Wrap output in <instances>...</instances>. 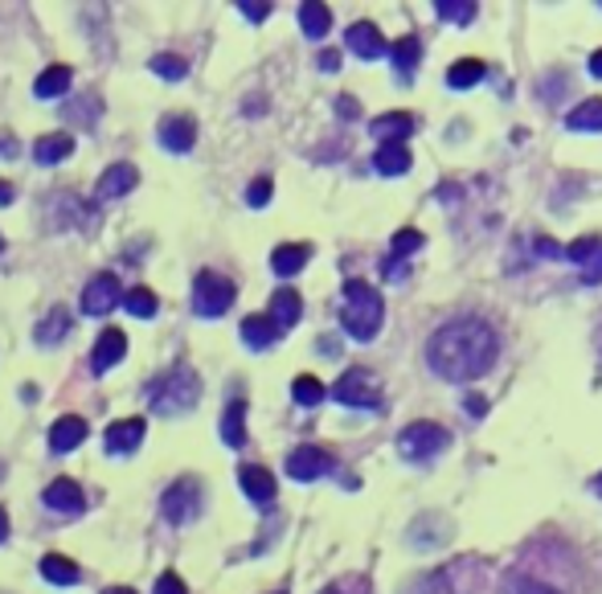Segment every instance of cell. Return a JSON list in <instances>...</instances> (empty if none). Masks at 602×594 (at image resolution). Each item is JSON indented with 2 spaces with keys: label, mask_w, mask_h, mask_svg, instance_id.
Returning a JSON list of instances; mask_svg holds the SVG:
<instances>
[{
  "label": "cell",
  "mask_w": 602,
  "mask_h": 594,
  "mask_svg": "<svg viewBox=\"0 0 602 594\" xmlns=\"http://www.w3.org/2000/svg\"><path fill=\"white\" fill-rule=\"evenodd\" d=\"M271 197H274L271 177H255V181H251V189H246V205H255V209H262V205L271 202Z\"/></svg>",
  "instance_id": "ab89813d"
},
{
  "label": "cell",
  "mask_w": 602,
  "mask_h": 594,
  "mask_svg": "<svg viewBox=\"0 0 602 594\" xmlns=\"http://www.w3.org/2000/svg\"><path fill=\"white\" fill-rule=\"evenodd\" d=\"M87 435H91L87 418L66 414V418H57L54 427H50V451H54V455H66V451H74V447L87 443Z\"/></svg>",
  "instance_id": "e0dca14e"
},
{
  "label": "cell",
  "mask_w": 602,
  "mask_h": 594,
  "mask_svg": "<svg viewBox=\"0 0 602 594\" xmlns=\"http://www.w3.org/2000/svg\"><path fill=\"white\" fill-rule=\"evenodd\" d=\"M292 398L299 402V406H320V402L329 398V390H324L316 377H308V373H304V377H295V382H292Z\"/></svg>",
  "instance_id": "8d00e7d4"
},
{
  "label": "cell",
  "mask_w": 602,
  "mask_h": 594,
  "mask_svg": "<svg viewBox=\"0 0 602 594\" xmlns=\"http://www.w3.org/2000/svg\"><path fill=\"white\" fill-rule=\"evenodd\" d=\"M336 112L345 115V119H357V112H361V107H357V99H348V94H341V99H336Z\"/></svg>",
  "instance_id": "7bdbcfd3"
},
{
  "label": "cell",
  "mask_w": 602,
  "mask_h": 594,
  "mask_svg": "<svg viewBox=\"0 0 602 594\" xmlns=\"http://www.w3.org/2000/svg\"><path fill=\"white\" fill-rule=\"evenodd\" d=\"M71 336V308H50L46 312V320H37V328H34V340L37 345H57V340H66Z\"/></svg>",
  "instance_id": "cb8c5ba5"
},
{
  "label": "cell",
  "mask_w": 602,
  "mask_h": 594,
  "mask_svg": "<svg viewBox=\"0 0 602 594\" xmlns=\"http://www.w3.org/2000/svg\"><path fill=\"white\" fill-rule=\"evenodd\" d=\"M496 357H500V336L479 317L447 320L426 340V365L443 382H475L492 370Z\"/></svg>",
  "instance_id": "6da1fadb"
},
{
  "label": "cell",
  "mask_w": 602,
  "mask_h": 594,
  "mask_svg": "<svg viewBox=\"0 0 602 594\" xmlns=\"http://www.w3.org/2000/svg\"><path fill=\"white\" fill-rule=\"evenodd\" d=\"M161 513L168 525H189L201 513V480L197 476H181L177 483H168L161 496Z\"/></svg>",
  "instance_id": "8992f818"
},
{
  "label": "cell",
  "mask_w": 602,
  "mask_h": 594,
  "mask_svg": "<svg viewBox=\"0 0 602 594\" xmlns=\"http://www.w3.org/2000/svg\"><path fill=\"white\" fill-rule=\"evenodd\" d=\"M201 398V377L189 365H177L172 373H165L156 386H152V410L161 414H189Z\"/></svg>",
  "instance_id": "3957f363"
},
{
  "label": "cell",
  "mask_w": 602,
  "mask_h": 594,
  "mask_svg": "<svg viewBox=\"0 0 602 594\" xmlns=\"http://www.w3.org/2000/svg\"><path fill=\"white\" fill-rule=\"evenodd\" d=\"M152 594H189L184 591V582L177 574H172V570H168V574H161L156 578V586H152Z\"/></svg>",
  "instance_id": "b9f144b4"
},
{
  "label": "cell",
  "mask_w": 602,
  "mask_h": 594,
  "mask_svg": "<svg viewBox=\"0 0 602 594\" xmlns=\"http://www.w3.org/2000/svg\"><path fill=\"white\" fill-rule=\"evenodd\" d=\"M238 13L246 21H255V25H262V21L271 17V4H262V0H238Z\"/></svg>",
  "instance_id": "60d3db41"
},
{
  "label": "cell",
  "mask_w": 602,
  "mask_h": 594,
  "mask_svg": "<svg viewBox=\"0 0 602 594\" xmlns=\"http://www.w3.org/2000/svg\"><path fill=\"white\" fill-rule=\"evenodd\" d=\"M590 75L602 78V50H594V54H590Z\"/></svg>",
  "instance_id": "f907efd6"
},
{
  "label": "cell",
  "mask_w": 602,
  "mask_h": 594,
  "mask_svg": "<svg viewBox=\"0 0 602 594\" xmlns=\"http://www.w3.org/2000/svg\"><path fill=\"white\" fill-rule=\"evenodd\" d=\"M124 304H128V312L136 320H152L161 312V299H156V292H148V287H131L128 296H124Z\"/></svg>",
  "instance_id": "e575fe53"
},
{
  "label": "cell",
  "mask_w": 602,
  "mask_h": 594,
  "mask_svg": "<svg viewBox=\"0 0 602 594\" xmlns=\"http://www.w3.org/2000/svg\"><path fill=\"white\" fill-rule=\"evenodd\" d=\"M320 594H341V591H336V586H329V591H320Z\"/></svg>",
  "instance_id": "f5cc1de1"
},
{
  "label": "cell",
  "mask_w": 602,
  "mask_h": 594,
  "mask_svg": "<svg viewBox=\"0 0 602 594\" xmlns=\"http://www.w3.org/2000/svg\"><path fill=\"white\" fill-rule=\"evenodd\" d=\"M484 75H488V66H484L479 57H463V62H456V66L447 70V87H451V91H467V87H475Z\"/></svg>",
  "instance_id": "1f68e13d"
},
{
  "label": "cell",
  "mask_w": 602,
  "mask_h": 594,
  "mask_svg": "<svg viewBox=\"0 0 602 594\" xmlns=\"http://www.w3.org/2000/svg\"><path fill=\"white\" fill-rule=\"evenodd\" d=\"M13 197H17L13 185H9V181H0V205H13Z\"/></svg>",
  "instance_id": "681fc988"
},
{
  "label": "cell",
  "mask_w": 602,
  "mask_h": 594,
  "mask_svg": "<svg viewBox=\"0 0 602 594\" xmlns=\"http://www.w3.org/2000/svg\"><path fill=\"white\" fill-rule=\"evenodd\" d=\"M299 29H304L311 41H320L332 29V9L329 4H316V0L299 4Z\"/></svg>",
  "instance_id": "f1b7e54d"
},
{
  "label": "cell",
  "mask_w": 602,
  "mask_h": 594,
  "mask_svg": "<svg viewBox=\"0 0 602 594\" xmlns=\"http://www.w3.org/2000/svg\"><path fill=\"white\" fill-rule=\"evenodd\" d=\"M435 9L438 17L451 21V25H472V17H479V9H475L472 0H438Z\"/></svg>",
  "instance_id": "74e56055"
},
{
  "label": "cell",
  "mask_w": 602,
  "mask_h": 594,
  "mask_svg": "<svg viewBox=\"0 0 602 594\" xmlns=\"http://www.w3.org/2000/svg\"><path fill=\"white\" fill-rule=\"evenodd\" d=\"M537 250H541V255H549V259H562V246H558V242H549V238L537 242Z\"/></svg>",
  "instance_id": "bcb514c9"
},
{
  "label": "cell",
  "mask_w": 602,
  "mask_h": 594,
  "mask_svg": "<svg viewBox=\"0 0 602 594\" xmlns=\"http://www.w3.org/2000/svg\"><path fill=\"white\" fill-rule=\"evenodd\" d=\"M500 594H562L558 586H549L541 578H529V574H504L500 582Z\"/></svg>",
  "instance_id": "836d02e7"
},
{
  "label": "cell",
  "mask_w": 602,
  "mask_h": 594,
  "mask_svg": "<svg viewBox=\"0 0 602 594\" xmlns=\"http://www.w3.org/2000/svg\"><path fill=\"white\" fill-rule=\"evenodd\" d=\"M234 296H238L234 279L218 275V271H197V279H193V312L205 320L226 317Z\"/></svg>",
  "instance_id": "277c9868"
},
{
  "label": "cell",
  "mask_w": 602,
  "mask_h": 594,
  "mask_svg": "<svg viewBox=\"0 0 602 594\" xmlns=\"http://www.w3.org/2000/svg\"><path fill=\"white\" fill-rule=\"evenodd\" d=\"M152 75H161V78H168V82H181L184 75H189V62L184 57H177V54H156L152 62Z\"/></svg>",
  "instance_id": "f35d334b"
},
{
  "label": "cell",
  "mask_w": 602,
  "mask_h": 594,
  "mask_svg": "<svg viewBox=\"0 0 602 594\" xmlns=\"http://www.w3.org/2000/svg\"><path fill=\"white\" fill-rule=\"evenodd\" d=\"M320 66H324V70H336V66H341V54H336V50H329V54L320 57Z\"/></svg>",
  "instance_id": "c3c4849f"
},
{
  "label": "cell",
  "mask_w": 602,
  "mask_h": 594,
  "mask_svg": "<svg viewBox=\"0 0 602 594\" xmlns=\"http://www.w3.org/2000/svg\"><path fill=\"white\" fill-rule=\"evenodd\" d=\"M562 259H569L578 271H582V283H590V287H599L602 283V238H578L569 242L566 250H562Z\"/></svg>",
  "instance_id": "9c48e42d"
},
{
  "label": "cell",
  "mask_w": 602,
  "mask_h": 594,
  "mask_svg": "<svg viewBox=\"0 0 602 594\" xmlns=\"http://www.w3.org/2000/svg\"><path fill=\"white\" fill-rule=\"evenodd\" d=\"M124 357H128V336H124V328H103V336L94 340V349H91V370L107 373V370H115Z\"/></svg>",
  "instance_id": "7c38bea8"
},
{
  "label": "cell",
  "mask_w": 602,
  "mask_h": 594,
  "mask_svg": "<svg viewBox=\"0 0 602 594\" xmlns=\"http://www.w3.org/2000/svg\"><path fill=\"white\" fill-rule=\"evenodd\" d=\"M463 406H467V414H472V418H484V414H488V402H484V398H467V402H463Z\"/></svg>",
  "instance_id": "ee69618b"
},
{
  "label": "cell",
  "mask_w": 602,
  "mask_h": 594,
  "mask_svg": "<svg viewBox=\"0 0 602 594\" xmlns=\"http://www.w3.org/2000/svg\"><path fill=\"white\" fill-rule=\"evenodd\" d=\"M332 467H336V460H332V451H324V447H295L292 455H287V476L299 483H311L320 480V476H329Z\"/></svg>",
  "instance_id": "ba28073f"
},
{
  "label": "cell",
  "mask_w": 602,
  "mask_h": 594,
  "mask_svg": "<svg viewBox=\"0 0 602 594\" xmlns=\"http://www.w3.org/2000/svg\"><path fill=\"white\" fill-rule=\"evenodd\" d=\"M9 529H13V525H9V513H4V504H0V545L9 541Z\"/></svg>",
  "instance_id": "7dc6e473"
},
{
  "label": "cell",
  "mask_w": 602,
  "mask_h": 594,
  "mask_svg": "<svg viewBox=\"0 0 602 594\" xmlns=\"http://www.w3.org/2000/svg\"><path fill=\"white\" fill-rule=\"evenodd\" d=\"M119 299H124L119 279L111 275V271H103V275H94L91 283H87V292H82V312H87V317H103V312H111Z\"/></svg>",
  "instance_id": "30bf717a"
},
{
  "label": "cell",
  "mask_w": 602,
  "mask_h": 594,
  "mask_svg": "<svg viewBox=\"0 0 602 594\" xmlns=\"http://www.w3.org/2000/svg\"><path fill=\"white\" fill-rule=\"evenodd\" d=\"M136 181H140L136 165L119 160V165L103 168V177H99V189H94V197H99V202H115V197H128L131 189H136Z\"/></svg>",
  "instance_id": "5bb4252c"
},
{
  "label": "cell",
  "mask_w": 602,
  "mask_h": 594,
  "mask_svg": "<svg viewBox=\"0 0 602 594\" xmlns=\"http://www.w3.org/2000/svg\"><path fill=\"white\" fill-rule=\"evenodd\" d=\"M238 483H242V492H246V496H251L255 504H271L274 492H279L274 476L262 464H246V467H242V472H238Z\"/></svg>",
  "instance_id": "ffe728a7"
},
{
  "label": "cell",
  "mask_w": 602,
  "mask_h": 594,
  "mask_svg": "<svg viewBox=\"0 0 602 594\" xmlns=\"http://www.w3.org/2000/svg\"><path fill=\"white\" fill-rule=\"evenodd\" d=\"M594 488H599V492H602V476H599V480H594Z\"/></svg>",
  "instance_id": "db71d44e"
},
{
  "label": "cell",
  "mask_w": 602,
  "mask_h": 594,
  "mask_svg": "<svg viewBox=\"0 0 602 594\" xmlns=\"http://www.w3.org/2000/svg\"><path fill=\"white\" fill-rule=\"evenodd\" d=\"M308 259H311V246H304V242H287V246H274L271 271L283 279H292L308 267Z\"/></svg>",
  "instance_id": "603a6c76"
},
{
  "label": "cell",
  "mask_w": 602,
  "mask_h": 594,
  "mask_svg": "<svg viewBox=\"0 0 602 594\" xmlns=\"http://www.w3.org/2000/svg\"><path fill=\"white\" fill-rule=\"evenodd\" d=\"M156 135H161V144H165L168 152H189L193 144H197V124L189 119V115H165L161 119V128H156Z\"/></svg>",
  "instance_id": "9a60e30c"
},
{
  "label": "cell",
  "mask_w": 602,
  "mask_h": 594,
  "mask_svg": "<svg viewBox=\"0 0 602 594\" xmlns=\"http://www.w3.org/2000/svg\"><path fill=\"white\" fill-rule=\"evenodd\" d=\"M279 336H283V333L274 328L271 317H246V320H242V340H246L251 349H271Z\"/></svg>",
  "instance_id": "f546056e"
},
{
  "label": "cell",
  "mask_w": 602,
  "mask_h": 594,
  "mask_svg": "<svg viewBox=\"0 0 602 594\" xmlns=\"http://www.w3.org/2000/svg\"><path fill=\"white\" fill-rule=\"evenodd\" d=\"M414 128H419V119H414L410 112H389V115H382V119L369 124V131H373L382 144H401Z\"/></svg>",
  "instance_id": "7402d4cb"
},
{
  "label": "cell",
  "mask_w": 602,
  "mask_h": 594,
  "mask_svg": "<svg viewBox=\"0 0 602 594\" xmlns=\"http://www.w3.org/2000/svg\"><path fill=\"white\" fill-rule=\"evenodd\" d=\"M41 578H46L50 586H74V582H78V566L62 554H46L41 557Z\"/></svg>",
  "instance_id": "4dcf8cb0"
},
{
  "label": "cell",
  "mask_w": 602,
  "mask_h": 594,
  "mask_svg": "<svg viewBox=\"0 0 602 594\" xmlns=\"http://www.w3.org/2000/svg\"><path fill=\"white\" fill-rule=\"evenodd\" d=\"M71 152H74V135H66V131H50V135H37L34 160L41 168H54V165H62V160H71Z\"/></svg>",
  "instance_id": "44dd1931"
},
{
  "label": "cell",
  "mask_w": 602,
  "mask_h": 594,
  "mask_svg": "<svg viewBox=\"0 0 602 594\" xmlns=\"http://www.w3.org/2000/svg\"><path fill=\"white\" fill-rule=\"evenodd\" d=\"M569 131H602V99H586L566 115Z\"/></svg>",
  "instance_id": "d6a6232c"
},
{
  "label": "cell",
  "mask_w": 602,
  "mask_h": 594,
  "mask_svg": "<svg viewBox=\"0 0 602 594\" xmlns=\"http://www.w3.org/2000/svg\"><path fill=\"white\" fill-rule=\"evenodd\" d=\"M422 242H426V234H422V230H398V234L389 238V259L382 262L385 275H394V271H398V262L410 259V255L419 250Z\"/></svg>",
  "instance_id": "484cf974"
},
{
  "label": "cell",
  "mask_w": 602,
  "mask_h": 594,
  "mask_svg": "<svg viewBox=\"0 0 602 594\" xmlns=\"http://www.w3.org/2000/svg\"><path fill=\"white\" fill-rule=\"evenodd\" d=\"M385 320V304L382 292L369 287L366 279H345V312H341V324L353 340H373L382 333Z\"/></svg>",
  "instance_id": "7a4b0ae2"
},
{
  "label": "cell",
  "mask_w": 602,
  "mask_h": 594,
  "mask_svg": "<svg viewBox=\"0 0 602 594\" xmlns=\"http://www.w3.org/2000/svg\"><path fill=\"white\" fill-rule=\"evenodd\" d=\"M414 165V156L406 144H382V148L373 152V168L382 172V177H401V172H410Z\"/></svg>",
  "instance_id": "d4e9b609"
},
{
  "label": "cell",
  "mask_w": 602,
  "mask_h": 594,
  "mask_svg": "<svg viewBox=\"0 0 602 594\" xmlns=\"http://www.w3.org/2000/svg\"><path fill=\"white\" fill-rule=\"evenodd\" d=\"M103 594H136V591H131V586H107Z\"/></svg>",
  "instance_id": "816d5d0a"
},
{
  "label": "cell",
  "mask_w": 602,
  "mask_h": 594,
  "mask_svg": "<svg viewBox=\"0 0 602 594\" xmlns=\"http://www.w3.org/2000/svg\"><path fill=\"white\" fill-rule=\"evenodd\" d=\"M332 398L336 402H345V406H357V410H382L385 398L382 390L373 386V377L366 370H348L336 386H332Z\"/></svg>",
  "instance_id": "52a82bcc"
},
{
  "label": "cell",
  "mask_w": 602,
  "mask_h": 594,
  "mask_svg": "<svg viewBox=\"0 0 602 594\" xmlns=\"http://www.w3.org/2000/svg\"><path fill=\"white\" fill-rule=\"evenodd\" d=\"M447 443H451V430L431 423V418H419L398 435V455L422 464V460H435L438 451H447Z\"/></svg>",
  "instance_id": "5b68a950"
},
{
  "label": "cell",
  "mask_w": 602,
  "mask_h": 594,
  "mask_svg": "<svg viewBox=\"0 0 602 594\" xmlns=\"http://www.w3.org/2000/svg\"><path fill=\"white\" fill-rule=\"evenodd\" d=\"M74 82V70L71 66H46L34 82V94L37 99H57V94H66Z\"/></svg>",
  "instance_id": "83f0119b"
},
{
  "label": "cell",
  "mask_w": 602,
  "mask_h": 594,
  "mask_svg": "<svg viewBox=\"0 0 602 594\" xmlns=\"http://www.w3.org/2000/svg\"><path fill=\"white\" fill-rule=\"evenodd\" d=\"M401 594H456V591H451V578L443 574V570H431V574H419L414 582H406Z\"/></svg>",
  "instance_id": "d590c367"
},
{
  "label": "cell",
  "mask_w": 602,
  "mask_h": 594,
  "mask_svg": "<svg viewBox=\"0 0 602 594\" xmlns=\"http://www.w3.org/2000/svg\"><path fill=\"white\" fill-rule=\"evenodd\" d=\"M267 317L274 320V328H279V333L295 328V324H299V317H304V299H299V292H292V287H279V292L271 296Z\"/></svg>",
  "instance_id": "ac0fdd59"
},
{
  "label": "cell",
  "mask_w": 602,
  "mask_h": 594,
  "mask_svg": "<svg viewBox=\"0 0 602 594\" xmlns=\"http://www.w3.org/2000/svg\"><path fill=\"white\" fill-rule=\"evenodd\" d=\"M389 57H394V75H398V82L401 87H410V78H414V70H419V62H422V41L414 38V34H406V38H398L389 46Z\"/></svg>",
  "instance_id": "d6986e66"
},
{
  "label": "cell",
  "mask_w": 602,
  "mask_h": 594,
  "mask_svg": "<svg viewBox=\"0 0 602 594\" xmlns=\"http://www.w3.org/2000/svg\"><path fill=\"white\" fill-rule=\"evenodd\" d=\"M41 504H46L50 513H71V517H78V513L87 508V496H82V488H78L71 476H62V480H54L41 492Z\"/></svg>",
  "instance_id": "4fadbf2b"
},
{
  "label": "cell",
  "mask_w": 602,
  "mask_h": 594,
  "mask_svg": "<svg viewBox=\"0 0 602 594\" xmlns=\"http://www.w3.org/2000/svg\"><path fill=\"white\" fill-rule=\"evenodd\" d=\"M0 250H4V238H0Z\"/></svg>",
  "instance_id": "11a10c76"
},
{
  "label": "cell",
  "mask_w": 602,
  "mask_h": 594,
  "mask_svg": "<svg viewBox=\"0 0 602 594\" xmlns=\"http://www.w3.org/2000/svg\"><path fill=\"white\" fill-rule=\"evenodd\" d=\"M0 156H17V140H13V131H4V135H0Z\"/></svg>",
  "instance_id": "f6af8a7d"
},
{
  "label": "cell",
  "mask_w": 602,
  "mask_h": 594,
  "mask_svg": "<svg viewBox=\"0 0 602 594\" xmlns=\"http://www.w3.org/2000/svg\"><path fill=\"white\" fill-rule=\"evenodd\" d=\"M221 443L226 447H246V402L234 398L226 414H221Z\"/></svg>",
  "instance_id": "4316f807"
},
{
  "label": "cell",
  "mask_w": 602,
  "mask_h": 594,
  "mask_svg": "<svg viewBox=\"0 0 602 594\" xmlns=\"http://www.w3.org/2000/svg\"><path fill=\"white\" fill-rule=\"evenodd\" d=\"M345 50H353L357 57H366V62H373V57L389 54V46H385L382 29L373 25V21H357V25H348L345 34Z\"/></svg>",
  "instance_id": "8fae6325"
},
{
  "label": "cell",
  "mask_w": 602,
  "mask_h": 594,
  "mask_svg": "<svg viewBox=\"0 0 602 594\" xmlns=\"http://www.w3.org/2000/svg\"><path fill=\"white\" fill-rule=\"evenodd\" d=\"M144 435H148V423L144 418H119V423H111L107 427V451L111 455H131L136 447L144 443Z\"/></svg>",
  "instance_id": "2e32d148"
}]
</instances>
